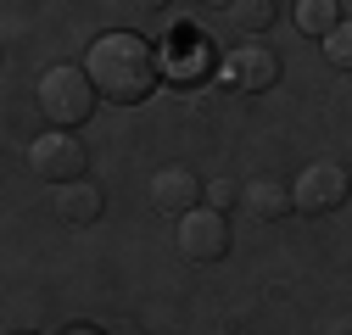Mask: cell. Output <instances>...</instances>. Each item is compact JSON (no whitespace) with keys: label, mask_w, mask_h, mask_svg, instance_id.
<instances>
[{"label":"cell","mask_w":352,"mask_h":335,"mask_svg":"<svg viewBox=\"0 0 352 335\" xmlns=\"http://www.w3.org/2000/svg\"><path fill=\"white\" fill-rule=\"evenodd\" d=\"M246 207H252V218H285V213H296V196H291V185H280V179H252L246 185Z\"/></svg>","instance_id":"9c48e42d"},{"label":"cell","mask_w":352,"mask_h":335,"mask_svg":"<svg viewBox=\"0 0 352 335\" xmlns=\"http://www.w3.org/2000/svg\"><path fill=\"white\" fill-rule=\"evenodd\" d=\"M179 251L190 263H218L230 251V218L212 213V207H196V213L179 218Z\"/></svg>","instance_id":"5b68a950"},{"label":"cell","mask_w":352,"mask_h":335,"mask_svg":"<svg viewBox=\"0 0 352 335\" xmlns=\"http://www.w3.org/2000/svg\"><path fill=\"white\" fill-rule=\"evenodd\" d=\"M235 201H246V185H230V179H212L207 185V207H212V213H230Z\"/></svg>","instance_id":"4fadbf2b"},{"label":"cell","mask_w":352,"mask_h":335,"mask_svg":"<svg viewBox=\"0 0 352 335\" xmlns=\"http://www.w3.org/2000/svg\"><path fill=\"white\" fill-rule=\"evenodd\" d=\"M274 0H235V6H230V28L235 34H263V28H269L274 23Z\"/></svg>","instance_id":"8fae6325"},{"label":"cell","mask_w":352,"mask_h":335,"mask_svg":"<svg viewBox=\"0 0 352 335\" xmlns=\"http://www.w3.org/2000/svg\"><path fill=\"white\" fill-rule=\"evenodd\" d=\"M73 335H84V330H73Z\"/></svg>","instance_id":"9a60e30c"},{"label":"cell","mask_w":352,"mask_h":335,"mask_svg":"<svg viewBox=\"0 0 352 335\" xmlns=\"http://www.w3.org/2000/svg\"><path fill=\"white\" fill-rule=\"evenodd\" d=\"M201 196H207V185H201V179L190 174L185 162L162 168V174L151 179V207H157V213H173V218L196 213V207H201Z\"/></svg>","instance_id":"8992f818"},{"label":"cell","mask_w":352,"mask_h":335,"mask_svg":"<svg viewBox=\"0 0 352 335\" xmlns=\"http://www.w3.org/2000/svg\"><path fill=\"white\" fill-rule=\"evenodd\" d=\"M28 168H34V179H45V185H78L84 179V146L67 135V129H56V135H34V146H28Z\"/></svg>","instance_id":"3957f363"},{"label":"cell","mask_w":352,"mask_h":335,"mask_svg":"<svg viewBox=\"0 0 352 335\" xmlns=\"http://www.w3.org/2000/svg\"><path fill=\"white\" fill-rule=\"evenodd\" d=\"M224 78L235 84V90H274L280 84V56L269 51V45H241V51H230L224 56Z\"/></svg>","instance_id":"52a82bcc"},{"label":"cell","mask_w":352,"mask_h":335,"mask_svg":"<svg viewBox=\"0 0 352 335\" xmlns=\"http://www.w3.org/2000/svg\"><path fill=\"white\" fill-rule=\"evenodd\" d=\"M84 73H90L96 95L112 101V106H140L157 90V56H151V45H146L140 34H123V28L118 34H101L96 45H90Z\"/></svg>","instance_id":"6da1fadb"},{"label":"cell","mask_w":352,"mask_h":335,"mask_svg":"<svg viewBox=\"0 0 352 335\" xmlns=\"http://www.w3.org/2000/svg\"><path fill=\"white\" fill-rule=\"evenodd\" d=\"M341 23H346V17H341V6H336V0H302V6H296V34L330 39Z\"/></svg>","instance_id":"30bf717a"},{"label":"cell","mask_w":352,"mask_h":335,"mask_svg":"<svg viewBox=\"0 0 352 335\" xmlns=\"http://www.w3.org/2000/svg\"><path fill=\"white\" fill-rule=\"evenodd\" d=\"M34 101H39V112H45L56 129H78V123L96 112L101 95H96V84H90V73H84V67L62 62V67H45V73H39Z\"/></svg>","instance_id":"7a4b0ae2"},{"label":"cell","mask_w":352,"mask_h":335,"mask_svg":"<svg viewBox=\"0 0 352 335\" xmlns=\"http://www.w3.org/2000/svg\"><path fill=\"white\" fill-rule=\"evenodd\" d=\"M324 56H330L336 67H346V73H352V17H346L330 39H324Z\"/></svg>","instance_id":"7c38bea8"},{"label":"cell","mask_w":352,"mask_h":335,"mask_svg":"<svg viewBox=\"0 0 352 335\" xmlns=\"http://www.w3.org/2000/svg\"><path fill=\"white\" fill-rule=\"evenodd\" d=\"M291 196H296L302 213L324 218V213H336V207H346L352 179H346V168H341V162H307V168H302V179L291 185Z\"/></svg>","instance_id":"277c9868"},{"label":"cell","mask_w":352,"mask_h":335,"mask_svg":"<svg viewBox=\"0 0 352 335\" xmlns=\"http://www.w3.org/2000/svg\"><path fill=\"white\" fill-rule=\"evenodd\" d=\"M101 207H107V196H101L90 179H78V185H62V190H56V218H62V224H96Z\"/></svg>","instance_id":"ba28073f"},{"label":"cell","mask_w":352,"mask_h":335,"mask_svg":"<svg viewBox=\"0 0 352 335\" xmlns=\"http://www.w3.org/2000/svg\"><path fill=\"white\" fill-rule=\"evenodd\" d=\"M107 335H151V330H135V324H118V330H107Z\"/></svg>","instance_id":"5bb4252c"}]
</instances>
